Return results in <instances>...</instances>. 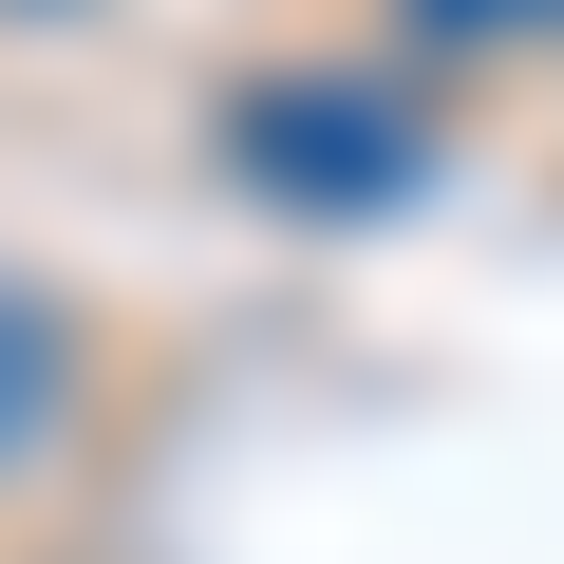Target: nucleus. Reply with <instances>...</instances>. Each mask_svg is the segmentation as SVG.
Returning <instances> with one entry per match:
<instances>
[{
    "label": "nucleus",
    "instance_id": "obj_1",
    "mask_svg": "<svg viewBox=\"0 0 564 564\" xmlns=\"http://www.w3.org/2000/svg\"><path fill=\"white\" fill-rule=\"evenodd\" d=\"M226 170L282 207H395L433 151H414V95H377V76H263V95H226Z\"/></svg>",
    "mask_w": 564,
    "mask_h": 564
},
{
    "label": "nucleus",
    "instance_id": "obj_2",
    "mask_svg": "<svg viewBox=\"0 0 564 564\" xmlns=\"http://www.w3.org/2000/svg\"><path fill=\"white\" fill-rule=\"evenodd\" d=\"M57 433H76V321L39 302V282H0V489H20Z\"/></svg>",
    "mask_w": 564,
    "mask_h": 564
}]
</instances>
